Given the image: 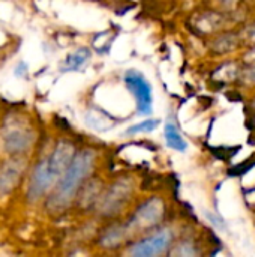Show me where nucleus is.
Wrapping results in <instances>:
<instances>
[{
    "instance_id": "f257e3e1",
    "label": "nucleus",
    "mask_w": 255,
    "mask_h": 257,
    "mask_svg": "<svg viewBox=\"0 0 255 257\" xmlns=\"http://www.w3.org/2000/svg\"><path fill=\"white\" fill-rule=\"evenodd\" d=\"M96 160L98 154L90 148L81 149L74 155L71 164L68 166L63 176L56 184L51 196L47 200V208L51 212L60 214L71 206V203L77 199L81 187L92 176V172L96 166Z\"/></svg>"
},
{
    "instance_id": "f03ea898",
    "label": "nucleus",
    "mask_w": 255,
    "mask_h": 257,
    "mask_svg": "<svg viewBox=\"0 0 255 257\" xmlns=\"http://www.w3.org/2000/svg\"><path fill=\"white\" fill-rule=\"evenodd\" d=\"M77 149L71 142L60 140L56 143L51 154L36 164L30 176V182L27 188V197L30 202H38L50 190L56 187V184L63 176L65 170L71 164Z\"/></svg>"
},
{
    "instance_id": "7ed1b4c3",
    "label": "nucleus",
    "mask_w": 255,
    "mask_h": 257,
    "mask_svg": "<svg viewBox=\"0 0 255 257\" xmlns=\"http://www.w3.org/2000/svg\"><path fill=\"white\" fill-rule=\"evenodd\" d=\"M167 217V203L161 196H150L143 200L125 221L132 239L146 235L162 226Z\"/></svg>"
},
{
    "instance_id": "20e7f679",
    "label": "nucleus",
    "mask_w": 255,
    "mask_h": 257,
    "mask_svg": "<svg viewBox=\"0 0 255 257\" xmlns=\"http://www.w3.org/2000/svg\"><path fill=\"white\" fill-rule=\"evenodd\" d=\"M135 184L129 176L117 178L111 185L104 188L98 203L95 205V211L102 218H116L119 217L126 206L129 205L134 196Z\"/></svg>"
},
{
    "instance_id": "39448f33",
    "label": "nucleus",
    "mask_w": 255,
    "mask_h": 257,
    "mask_svg": "<svg viewBox=\"0 0 255 257\" xmlns=\"http://www.w3.org/2000/svg\"><path fill=\"white\" fill-rule=\"evenodd\" d=\"M174 244V230L171 227H158L146 235L135 238L126 245L125 253L134 257H158L168 254Z\"/></svg>"
},
{
    "instance_id": "423d86ee",
    "label": "nucleus",
    "mask_w": 255,
    "mask_h": 257,
    "mask_svg": "<svg viewBox=\"0 0 255 257\" xmlns=\"http://www.w3.org/2000/svg\"><path fill=\"white\" fill-rule=\"evenodd\" d=\"M123 83L135 99L137 114L144 117L150 116L153 113V89L144 74L137 69H129L123 75Z\"/></svg>"
},
{
    "instance_id": "0eeeda50",
    "label": "nucleus",
    "mask_w": 255,
    "mask_h": 257,
    "mask_svg": "<svg viewBox=\"0 0 255 257\" xmlns=\"http://www.w3.org/2000/svg\"><path fill=\"white\" fill-rule=\"evenodd\" d=\"M132 241L129 229L123 221H113L105 226L98 236V247L107 251H114L122 247H126Z\"/></svg>"
},
{
    "instance_id": "6e6552de",
    "label": "nucleus",
    "mask_w": 255,
    "mask_h": 257,
    "mask_svg": "<svg viewBox=\"0 0 255 257\" xmlns=\"http://www.w3.org/2000/svg\"><path fill=\"white\" fill-rule=\"evenodd\" d=\"M33 142V134L26 126H15V125H6L5 134H3V145L6 152L11 154H21L26 152Z\"/></svg>"
},
{
    "instance_id": "1a4fd4ad",
    "label": "nucleus",
    "mask_w": 255,
    "mask_h": 257,
    "mask_svg": "<svg viewBox=\"0 0 255 257\" xmlns=\"http://www.w3.org/2000/svg\"><path fill=\"white\" fill-rule=\"evenodd\" d=\"M242 44H243L242 32L221 30V32L215 33L212 36V39L209 41V50L213 54L224 56V54H230V53L239 50Z\"/></svg>"
},
{
    "instance_id": "9d476101",
    "label": "nucleus",
    "mask_w": 255,
    "mask_h": 257,
    "mask_svg": "<svg viewBox=\"0 0 255 257\" xmlns=\"http://www.w3.org/2000/svg\"><path fill=\"white\" fill-rule=\"evenodd\" d=\"M225 15L218 11H204L192 17V27L200 35H215L225 27Z\"/></svg>"
},
{
    "instance_id": "9b49d317",
    "label": "nucleus",
    "mask_w": 255,
    "mask_h": 257,
    "mask_svg": "<svg viewBox=\"0 0 255 257\" xmlns=\"http://www.w3.org/2000/svg\"><path fill=\"white\" fill-rule=\"evenodd\" d=\"M164 139L165 143L170 149L176 152H186L188 149V142L185 140L183 134L179 130V125L173 116H168L164 125Z\"/></svg>"
},
{
    "instance_id": "f8f14e48",
    "label": "nucleus",
    "mask_w": 255,
    "mask_h": 257,
    "mask_svg": "<svg viewBox=\"0 0 255 257\" xmlns=\"http://www.w3.org/2000/svg\"><path fill=\"white\" fill-rule=\"evenodd\" d=\"M21 172L23 167H20V164L15 161H9L0 169V194H6L15 187L21 178Z\"/></svg>"
},
{
    "instance_id": "ddd939ff",
    "label": "nucleus",
    "mask_w": 255,
    "mask_h": 257,
    "mask_svg": "<svg viewBox=\"0 0 255 257\" xmlns=\"http://www.w3.org/2000/svg\"><path fill=\"white\" fill-rule=\"evenodd\" d=\"M92 57V51L90 48L87 47H80L77 48L75 51L69 53L63 62V66H62V71H78L81 69Z\"/></svg>"
},
{
    "instance_id": "4468645a",
    "label": "nucleus",
    "mask_w": 255,
    "mask_h": 257,
    "mask_svg": "<svg viewBox=\"0 0 255 257\" xmlns=\"http://www.w3.org/2000/svg\"><path fill=\"white\" fill-rule=\"evenodd\" d=\"M203 251L200 248V245L194 241V239H180L177 242L173 244V247L170 248L168 254L170 256H177V257H194L200 256Z\"/></svg>"
},
{
    "instance_id": "2eb2a0df",
    "label": "nucleus",
    "mask_w": 255,
    "mask_h": 257,
    "mask_svg": "<svg viewBox=\"0 0 255 257\" xmlns=\"http://www.w3.org/2000/svg\"><path fill=\"white\" fill-rule=\"evenodd\" d=\"M240 71H242V65H237L236 62H227L224 65H221L216 72H215V78L219 80V81H234V80H239V75H240Z\"/></svg>"
},
{
    "instance_id": "dca6fc26",
    "label": "nucleus",
    "mask_w": 255,
    "mask_h": 257,
    "mask_svg": "<svg viewBox=\"0 0 255 257\" xmlns=\"http://www.w3.org/2000/svg\"><path fill=\"white\" fill-rule=\"evenodd\" d=\"M159 120L158 119H146L140 123H135V125H131L128 130H126V134L128 136H134V134H140V133H152L155 131L158 126H159Z\"/></svg>"
},
{
    "instance_id": "f3484780",
    "label": "nucleus",
    "mask_w": 255,
    "mask_h": 257,
    "mask_svg": "<svg viewBox=\"0 0 255 257\" xmlns=\"http://www.w3.org/2000/svg\"><path fill=\"white\" fill-rule=\"evenodd\" d=\"M239 81L246 87H255V65H243L242 63Z\"/></svg>"
},
{
    "instance_id": "a211bd4d",
    "label": "nucleus",
    "mask_w": 255,
    "mask_h": 257,
    "mask_svg": "<svg viewBox=\"0 0 255 257\" xmlns=\"http://www.w3.org/2000/svg\"><path fill=\"white\" fill-rule=\"evenodd\" d=\"M242 38L243 42H249V45H255V24L252 23L251 26H246L242 30Z\"/></svg>"
},
{
    "instance_id": "6ab92c4d",
    "label": "nucleus",
    "mask_w": 255,
    "mask_h": 257,
    "mask_svg": "<svg viewBox=\"0 0 255 257\" xmlns=\"http://www.w3.org/2000/svg\"><path fill=\"white\" fill-rule=\"evenodd\" d=\"M243 65H255V45H251L248 51L242 56Z\"/></svg>"
},
{
    "instance_id": "aec40b11",
    "label": "nucleus",
    "mask_w": 255,
    "mask_h": 257,
    "mask_svg": "<svg viewBox=\"0 0 255 257\" xmlns=\"http://www.w3.org/2000/svg\"><path fill=\"white\" fill-rule=\"evenodd\" d=\"M218 3H221V6H224V8H228V9H233V8H236L239 3H240V0H216Z\"/></svg>"
}]
</instances>
